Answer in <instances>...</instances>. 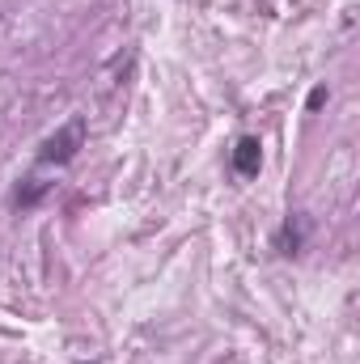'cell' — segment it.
Wrapping results in <instances>:
<instances>
[{
	"instance_id": "3957f363",
	"label": "cell",
	"mask_w": 360,
	"mask_h": 364,
	"mask_svg": "<svg viewBox=\"0 0 360 364\" xmlns=\"http://www.w3.org/2000/svg\"><path fill=\"white\" fill-rule=\"evenodd\" d=\"M233 174L238 178H259V170H263V140L259 136H242L238 144H233Z\"/></svg>"
},
{
	"instance_id": "7a4b0ae2",
	"label": "cell",
	"mask_w": 360,
	"mask_h": 364,
	"mask_svg": "<svg viewBox=\"0 0 360 364\" xmlns=\"http://www.w3.org/2000/svg\"><path fill=\"white\" fill-rule=\"evenodd\" d=\"M305 233H309L305 216H301V212H288V216H284V225H280V229H275V237H271L275 255H284V259H297V255L305 250Z\"/></svg>"
},
{
	"instance_id": "277c9868",
	"label": "cell",
	"mask_w": 360,
	"mask_h": 364,
	"mask_svg": "<svg viewBox=\"0 0 360 364\" xmlns=\"http://www.w3.org/2000/svg\"><path fill=\"white\" fill-rule=\"evenodd\" d=\"M47 191H51V182H43L38 174H26L13 186V208H38L47 199Z\"/></svg>"
},
{
	"instance_id": "8992f818",
	"label": "cell",
	"mask_w": 360,
	"mask_h": 364,
	"mask_svg": "<svg viewBox=\"0 0 360 364\" xmlns=\"http://www.w3.org/2000/svg\"><path fill=\"white\" fill-rule=\"evenodd\" d=\"M77 364H90V360H77Z\"/></svg>"
},
{
	"instance_id": "6da1fadb",
	"label": "cell",
	"mask_w": 360,
	"mask_h": 364,
	"mask_svg": "<svg viewBox=\"0 0 360 364\" xmlns=\"http://www.w3.org/2000/svg\"><path fill=\"white\" fill-rule=\"evenodd\" d=\"M85 136H90V123L81 114H73L64 127H55L38 144V166H68V161H77V153L85 149Z\"/></svg>"
},
{
	"instance_id": "5b68a950",
	"label": "cell",
	"mask_w": 360,
	"mask_h": 364,
	"mask_svg": "<svg viewBox=\"0 0 360 364\" xmlns=\"http://www.w3.org/2000/svg\"><path fill=\"white\" fill-rule=\"evenodd\" d=\"M327 97H331V90H327V85H314V90H309V97H305V110H309V114H314V110H322V106H327Z\"/></svg>"
}]
</instances>
